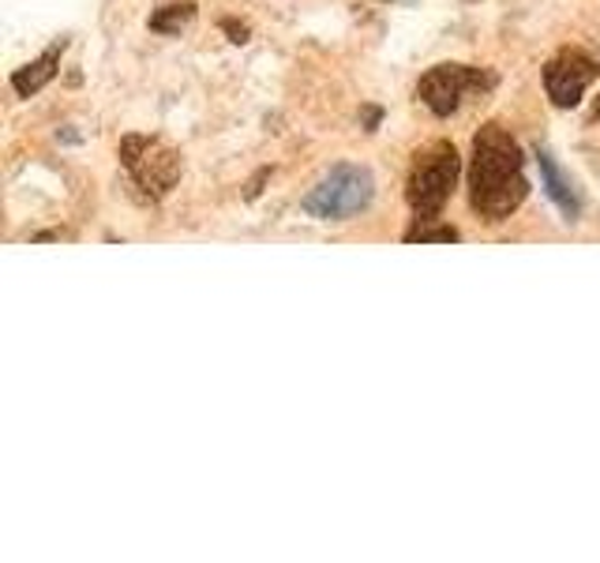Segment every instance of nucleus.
Segmentation results:
<instances>
[{"instance_id": "obj_11", "label": "nucleus", "mask_w": 600, "mask_h": 563, "mask_svg": "<svg viewBox=\"0 0 600 563\" xmlns=\"http://www.w3.org/2000/svg\"><path fill=\"white\" fill-rule=\"evenodd\" d=\"M222 27H225V34H230V42H237V46H241V42H248V27H237V23H233V19H225Z\"/></svg>"}, {"instance_id": "obj_6", "label": "nucleus", "mask_w": 600, "mask_h": 563, "mask_svg": "<svg viewBox=\"0 0 600 563\" xmlns=\"http://www.w3.org/2000/svg\"><path fill=\"white\" fill-rule=\"evenodd\" d=\"M600 76V57L586 53V49H563L556 53L545 68V87L548 98L559 105V110H574L582 102L586 87Z\"/></svg>"}, {"instance_id": "obj_2", "label": "nucleus", "mask_w": 600, "mask_h": 563, "mask_svg": "<svg viewBox=\"0 0 600 563\" xmlns=\"http://www.w3.org/2000/svg\"><path fill=\"white\" fill-rule=\"evenodd\" d=\"M376 195V181L364 165H334L323 181L304 195V214L319 222H346L360 214Z\"/></svg>"}, {"instance_id": "obj_1", "label": "nucleus", "mask_w": 600, "mask_h": 563, "mask_svg": "<svg viewBox=\"0 0 600 563\" xmlns=\"http://www.w3.org/2000/svg\"><path fill=\"white\" fill-rule=\"evenodd\" d=\"M521 162H526L521 147L507 128H480L474 140V165H469V200L480 211V219L504 222L521 207L529 192Z\"/></svg>"}, {"instance_id": "obj_8", "label": "nucleus", "mask_w": 600, "mask_h": 563, "mask_svg": "<svg viewBox=\"0 0 600 563\" xmlns=\"http://www.w3.org/2000/svg\"><path fill=\"white\" fill-rule=\"evenodd\" d=\"M61 53H64V42H57V46H49L38 61H31L27 68H19V72L12 76V87H16V94H23V98H31L38 94L42 87L49 83V79L57 76V64H61Z\"/></svg>"}, {"instance_id": "obj_3", "label": "nucleus", "mask_w": 600, "mask_h": 563, "mask_svg": "<svg viewBox=\"0 0 600 563\" xmlns=\"http://www.w3.org/2000/svg\"><path fill=\"white\" fill-rule=\"evenodd\" d=\"M458 184V151L450 143H428L425 151L417 154L409 170V207L417 211L420 222H431L436 214L447 207L450 192Z\"/></svg>"}, {"instance_id": "obj_7", "label": "nucleus", "mask_w": 600, "mask_h": 563, "mask_svg": "<svg viewBox=\"0 0 600 563\" xmlns=\"http://www.w3.org/2000/svg\"><path fill=\"white\" fill-rule=\"evenodd\" d=\"M537 165H540V181H545L548 200H552L559 211L567 214V219H578V214H582V195H578L574 181H570V177L559 170L556 158L548 154V151H537Z\"/></svg>"}, {"instance_id": "obj_5", "label": "nucleus", "mask_w": 600, "mask_h": 563, "mask_svg": "<svg viewBox=\"0 0 600 563\" xmlns=\"http://www.w3.org/2000/svg\"><path fill=\"white\" fill-rule=\"evenodd\" d=\"M491 87H496V76L491 72H480V68L469 64H439L420 79L417 94L436 117H450L469 94H485Z\"/></svg>"}, {"instance_id": "obj_9", "label": "nucleus", "mask_w": 600, "mask_h": 563, "mask_svg": "<svg viewBox=\"0 0 600 563\" xmlns=\"http://www.w3.org/2000/svg\"><path fill=\"white\" fill-rule=\"evenodd\" d=\"M195 19V8L192 4H165L162 12H154L151 19V31L159 34H181L184 27H189Z\"/></svg>"}, {"instance_id": "obj_4", "label": "nucleus", "mask_w": 600, "mask_h": 563, "mask_svg": "<svg viewBox=\"0 0 600 563\" xmlns=\"http://www.w3.org/2000/svg\"><path fill=\"white\" fill-rule=\"evenodd\" d=\"M121 162L146 195H165L181 177V154L154 135H128L121 143Z\"/></svg>"}, {"instance_id": "obj_12", "label": "nucleus", "mask_w": 600, "mask_h": 563, "mask_svg": "<svg viewBox=\"0 0 600 563\" xmlns=\"http://www.w3.org/2000/svg\"><path fill=\"white\" fill-rule=\"evenodd\" d=\"M593 117H597V121H600V102H597V110H593Z\"/></svg>"}, {"instance_id": "obj_10", "label": "nucleus", "mask_w": 600, "mask_h": 563, "mask_svg": "<svg viewBox=\"0 0 600 563\" xmlns=\"http://www.w3.org/2000/svg\"><path fill=\"white\" fill-rule=\"evenodd\" d=\"M406 241H443V244H450V241H458V230H455V225H425V222H420L417 230L406 233Z\"/></svg>"}]
</instances>
